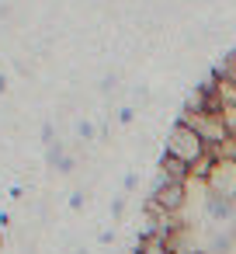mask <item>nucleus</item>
<instances>
[{
	"label": "nucleus",
	"instance_id": "nucleus-8",
	"mask_svg": "<svg viewBox=\"0 0 236 254\" xmlns=\"http://www.w3.org/2000/svg\"><path fill=\"white\" fill-rule=\"evenodd\" d=\"M233 80H236V73H233Z\"/></svg>",
	"mask_w": 236,
	"mask_h": 254
},
{
	"label": "nucleus",
	"instance_id": "nucleus-1",
	"mask_svg": "<svg viewBox=\"0 0 236 254\" xmlns=\"http://www.w3.org/2000/svg\"><path fill=\"white\" fill-rule=\"evenodd\" d=\"M205 150H208V146L201 143V136H198L194 129H188L184 122H174V129L167 132V150H163V153H170V157L184 160L188 167H191Z\"/></svg>",
	"mask_w": 236,
	"mask_h": 254
},
{
	"label": "nucleus",
	"instance_id": "nucleus-2",
	"mask_svg": "<svg viewBox=\"0 0 236 254\" xmlns=\"http://www.w3.org/2000/svg\"><path fill=\"white\" fill-rule=\"evenodd\" d=\"M177 122H184L188 129H194L205 146H222V143L233 139V136L226 132V126H222V115H191V112H181Z\"/></svg>",
	"mask_w": 236,
	"mask_h": 254
},
{
	"label": "nucleus",
	"instance_id": "nucleus-4",
	"mask_svg": "<svg viewBox=\"0 0 236 254\" xmlns=\"http://www.w3.org/2000/svg\"><path fill=\"white\" fill-rule=\"evenodd\" d=\"M136 254H177V247H174L170 237L153 233V230H142V237L136 244Z\"/></svg>",
	"mask_w": 236,
	"mask_h": 254
},
{
	"label": "nucleus",
	"instance_id": "nucleus-5",
	"mask_svg": "<svg viewBox=\"0 0 236 254\" xmlns=\"http://www.w3.org/2000/svg\"><path fill=\"white\" fill-rule=\"evenodd\" d=\"M160 171H163L170 181H181V185H188V181H191V167H188L184 160L170 157V153H163V157H160Z\"/></svg>",
	"mask_w": 236,
	"mask_h": 254
},
{
	"label": "nucleus",
	"instance_id": "nucleus-3",
	"mask_svg": "<svg viewBox=\"0 0 236 254\" xmlns=\"http://www.w3.org/2000/svg\"><path fill=\"white\" fill-rule=\"evenodd\" d=\"M205 188H208L212 195H222V198L236 202V157H222V160L212 167Z\"/></svg>",
	"mask_w": 236,
	"mask_h": 254
},
{
	"label": "nucleus",
	"instance_id": "nucleus-7",
	"mask_svg": "<svg viewBox=\"0 0 236 254\" xmlns=\"http://www.w3.org/2000/svg\"><path fill=\"white\" fill-rule=\"evenodd\" d=\"M222 126H226V132L236 139V105H229V108H222Z\"/></svg>",
	"mask_w": 236,
	"mask_h": 254
},
{
	"label": "nucleus",
	"instance_id": "nucleus-6",
	"mask_svg": "<svg viewBox=\"0 0 236 254\" xmlns=\"http://www.w3.org/2000/svg\"><path fill=\"white\" fill-rule=\"evenodd\" d=\"M212 80H215V77H212ZM215 91H219V98H222L226 108L236 105V80H215Z\"/></svg>",
	"mask_w": 236,
	"mask_h": 254
}]
</instances>
